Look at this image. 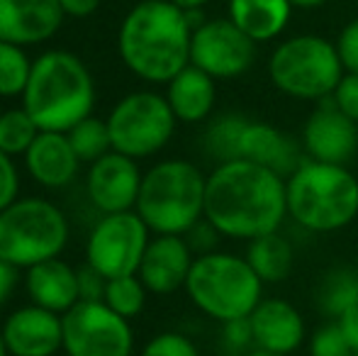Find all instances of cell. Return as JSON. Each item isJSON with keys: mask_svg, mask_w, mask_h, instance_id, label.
<instances>
[{"mask_svg": "<svg viewBox=\"0 0 358 356\" xmlns=\"http://www.w3.org/2000/svg\"><path fill=\"white\" fill-rule=\"evenodd\" d=\"M287 218L285 178L251 162L217 164L205 188V220L222 237L251 239L280 229Z\"/></svg>", "mask_w": 358, "mask_h": 356, "instance_id": "obj_1", "label": "cell"}, {"mask_svg": "<svg viewBox=\"0 0 358 356\" xmlns=\"http://www.w3.org/2000/svg\"><path fill=\"white\" fill-rule=\"evenodd\" d=\"M190 39L193 24L185 10L171 0H142L120 24L117 52L137 78L169 83L190 64Z\"/></svg>", "mask_w": 358, "mask_h": 356, "instance_id": "obj_2", "label": "cell"}, {"mask_svg": "<svg viewBox=\"0 0 358 356\" xmlns=\"http://www.w3.org/2000/svg\"><path fill=\"white\" fill-rule=\"evenodd\" d=\"M22 108L42 132H64L93 115L95 81L83 59L64 49H49L32 64Z\"/></svg>", "mask_w": 358, "mask_h": 356, "instance_id": "obj_3", "label": "cell"}, {"mask_svg": "<svg viewBox=\"0 0 358 356\" xmlns=\"http://www.w3.org/2000/svg\"><path fill=\"white\" fill-rule=\"evenodd\" d=\"M287 218L302 229L329 234L358 218V178L349 166L302 159L285 178Z\"/></svg>", "mask_w": 358, "mask_h": 356, "instance_id": "obj_4", "label": "cell"}, {"mask_svg": "<svg viewBox=\"0 0 358 356\" xmlns=\"http://www.w3.org/2000/svg\"><path fill=\"white\" fill-rule=\"evenodd\" d=\"M208 176L185 159H166L144 173L137 215L154 234H180L205 218Z\"/></svg>", "mask_w": 358, "mask_h": 356, "instance_id": "obj_5", "label": "cell"}, {"mask_svg": "<svg viewBox=\"0 0 358 356\" xmlns=\"http://www.w3.org/2000/svg\"><path fill=\"white\" fill-rule=\"evenodd\" d=\"M185 293L200 313L224 325L246 320L254 313L264 300V280L249 266L246 257L213 252L195 257Z\"/></svg>", "mask_w": 358, "mask_h": 356, "instance_id": "obj_6", "label": "cell"}, {"mask_svg": "<svg viewBox=\"0 0 358 356\" xmlns=\"http://www.w3.org/2000/svg\"><path fill=\"white\" fill-rule=\"evenodd\" d=\"M344 73L336 44L320 34L287 37L273 49L268 59L271 83L295 100L322 103L331 98Z\"/></svg>", "mask_w": 358, "mask_h": 356, "instance_id": "obj_7", "label": "cell"}, {"mask_svg": "<svg viewBox=\"0 0 358 356\" xmlns=\"http://www.w3.org/2000/svg\"><path fill=\"white\" fill-rule=\"evenodd\" d=\"M69 244V220L44 198H17L0 210V259L15 269H32L57 259Z\"/></svg>", "mask_w": 358, "mask_h": 356, "instance_id": "obj_8", "label": "cell"}, {"mask_svg": "<svg viewBox=\"0 0 358 356\" xmlns=\"http://www.w3.org/2000/svg\"><path fill=\"white\" fill-rule=\"evenodd\" d=\"M173 110L166 95L154 90H134L124 95L108 115L113 152L129 159H146L159 154L176 132Z\"/></svg>", "mask_w": 358, "mask_h": 356, "instance_id": "obj_9", "label": "cell"}, {"mask_svg": "<svg viewBox=\"0 0 358 356\" xmlns=\"http://www.w3.org/2000/svg\"><path fill=\"white\" fill-rule=\"evenodd\" d=\"M149 234L151 229L137 210L103 215L85 242V264L100 271L108 280L134 276L151 242Z\"/></svg>", "mask_w": 358, "mask_h": 356, "instance_id": "obj_10", "label": "cell"}, {"mask_svg": "<svg viewBox=\"0 0 358 356\" xmlns=\"http://www.w3.org/2000/svg\"><path fill=\"white\" fill-rule=\"evenodd\" d=\"M64 354L66 356H132L134 332L127 318L113 308L95 303H76L62 315Z\"/></svg>", "mask_w": 358, "mask_h": 356, "instance_id": "obj_11", "label": "cell"}, {"mask_svg": "<svg viewBox=\"0 0 358 356\" xmlns=\"http://www.w3.org/2000/svg\"><path fill=\"white\" fill-rule=\"evenodd\" d=\"M259 44L246 37L229 17L205 20L193 29L190 64L210 73L215 81L239 78L254 66Z\"/></svg>", "mask_w": 358, "mask_h": 356, "instance_id": "obj_12", "label": "cell"}, {"mask_svg": "<svg viewBox=\"0 0 358 356\" xmlns=\"http://www.w3.org/2000/svg\"><path fill=\"white\" fill-rule=\"evenodd\" d=\"M302 149L312 162L349 166L358 152V124L346 118L331 98L322 100L302 127Z\"/></svg>", "mask_w": 358, "mask_h": 356, "instance_id": "obj_13", "label": "cell"}, {"mask_svg": "<svg viewBox=\"0 0 358 356\" xmlns=\"http://www.w3.org/2000/svg\"><path fill=\"white\" fill-rule=\"evenodd\" d=\"M142 178L144 173L139 171L137 159L110 152L90 164L85 188H88L90 203L103 215L127 213V210L137 208Z\"/></svg>", "mask_w": 358, "mask_h": 356, "instance_id": "obj_14", "label": "cell"}, {"mask_svg": "<svg viewBox=\"0 0 358 356\" xmlns=\"http://www.w3.org/2000/svg\"><path fill=\"white\" fill-rule=\"evenodd\" d=\"M3 337L10 356H57L64 352L62 315L39 305H24L5 320Z\"/></svg>", "mask_w": 358, "mask_h": 356, "instance_id": "obj_15", "label": "cell"}, {"mask_svg": "<svg viewBox=\"0 0 358 356\" xmlns=\"http://www.w3.org/2000/svg\"><path fill=\"white\" fill-rule=\"evenodd\" d=\"M195 254L180 234H156L151 237L137 276L146 290L154 295H171L185 288V280L193 269Z\"/></svg>", "mask_w": 358, "mask_h": 356, "instance_id": "obj_16", "label": "cell"}, {"mask_svg": "<svg viewBox=\"0 0 358 356\" xmlns=\"http://www.w3.org/2000/svg\"><path fill=\"white\" fill-rule=\"evenodd\" d=\"M64 17L59 0H0V42L42 44L62 29Z\"/></svg>", "mask_w": 358, "mask_h": 356, "instance_id": "obj_17", "label": "cell"}, {"mask_svg": "<svg viewBox=\"0 0 358 356\" xmlns=\"http://www.w3.org/2000/svg\"><path fill=\"white\" fill-rule=\"evenodd\" d=\"M249 325L256 349H266V352L290 356L305 344L307 337L300 310L283 298L261 300L254 313L249 315Z\"/></svg>", "mask_w": 358, "mask_h": 356, "instance_id": "obj_18", "label": "cell"}, {"mask_svg": "<svg viewBox=\"0 0 358 356\" xmlns=\"http://www.w3.org/2000/svg\"><path fill=\"white\" fill-rule=\"evenodd\" d=\"M239 159L259 164L264 169H271V171H275L283 178L290 176L302 162L300 147H297V142L290 134L273 127V124L251 118H246L244 129H241Z\"/></svg>", "mask_w": 358, "mask_h": 356, "instance_id": "obj_19", "label": "cell"}, {"mask_svg": "<svg viewBox=\"0 0 358 356\" xmlns=\"http://www.w3.org/2000/svg\"><path fill=\"white\" fill-rule=\"evenodd\" d=\"M22 159L29 176L52 190L66 188L80 166V159L76 157L69 134L64 132H39Z\"/></svg>", "mask_w": 358, "mask_h": 356, "instance_id": "obj_20", "label": "cell"}, {"mask_svg": "<svg viewBox=\"0 0 358 356\" xmlns=\"http://www.w3.org/2000/svg\"><path fill=\"white\" fill-rule=\"evenodd\" d=\"M24 288H27V295H29V300H32V305L52 310V313H57V315L69 313L76 303H80L78 271H73L59 257L27 269Z\"/></svg>", "mask_w": 358, "mask_h": 356, "instance_id": "obj_21", "label": "cell"}, {"mask_svg": "<svg viewBox=\"0 0 358 356\" xmlns=\"http://www.w3.org/2000/svg\"><path fill=\"white\" fill-rule=\"evenodd\" d=\"M166 100L173 110L176 120L185 124L203 122L215 110L217 81L210 73L200 71L198 66L188 64L180 73H176L166 83Z\"/></svg>", "mask_w": 358, "mask_h": 356, "instance_id": "obj_22", "label": "cell"}, {"mask_svg": "<svg viewBox=\"0 0 358 356\" xmlns=\"http://www.w3.org/2000/svg\"><path fill=\"white\" fill-rule=\"evenodd\" d=\"M290 0H229L227 17L256 44L278 39L292 15Z\"/></svg>", "mask_w": 358, "mask_h": 356, "instance_id": "obj_23", "label": "cell"}, {"mask_svg": "<svg viewBox=\"0 0 358 356\" xmlns=\"http://www.w3.org/2000/svg\"><path fill=\"white\" fill-rule=\"evenodd\" d=\"M246 262L264 283H280L295 266V249L290 239L275 229V232L251 239L246 249Z\"/></svg>", "mask_w": 358, "mask_h": 356, "instance_id": "obj_24", "label": "cell"}, {"mask_svg": "<svg viewBox=\"0 0 358 356\" xmlns=\"http://www.w3.org/2000/svg\"><path fill=\"white\" fill-rule=\"evenodd\" d=\"M317 308L324 318L339 320L346 310L358 305V269L354 266H334L322 276L317 285Z\"/></svg>", "mask_w": 358, "mask_h": 356, "instance_id": "obj_25", "label": "cell"}, {"mask_svg": "<svg viewBox=\"0 0 358 356\" xmlns=\"http://www.w3.org/2000/svg\"><path fill=\"white\" fill-rule=\"evenodd\" d=\"M246 118L239 113H224L208 124L203 137V149L217 164L236 162L239 159V139Z\"/></svg>", "mask_w": 358, "mask_h": 356, "instance_id": "obj_26", "label": "cell"}, {"mask_svg": "<svg viewBox=\"0 0 358 356\" xmlns=\"http://www.w3.org/2000/svg\"><path fill=\"white\" fill-rule=\"evenodd\" d=\"M69 142H71L76 157L80 159V164L98 162L105 154L113 152V142H110V129L108 120H100L95 115L85 118L83 122H78L73 129H69Z\"/></svg>", "mask_w": 358, "mask_h": 356, "instance_id": "obj_27", "label": "cell"}, {"mask_svg": "<svg viewBox=\"0 0 358 356\" xmlns=\"http://www.w3.org/2000/svg\"><path fill=\"white\" fill-rule=\"evenodd\" d=\"M39 132L42 129L34 124L24 108L0 113V152H5L8 157H24Z\"/></svg>", "mask_w": 358, "mask_h": 356, "instance_id": "obj_28", "label": "cell"}, {"mask_svg": "<svg viewBox=\"0 0 358 356\" xmlns=\"http://www.w3.org/2000/svg\"><path fill=\"white\" fill-rule=\"evenodd\" d=\"M32 64L24 47L0 42V98H15L24 93Z\"/></svg>", "mask_w": 358, "mask_h": 356, "instance_id": "obj_29", "label": "cell"}, {"mask_svg": "<svg viewBox=\"0 0 358 356\" xmlns=\"http://www.w3.org/2000/svg\"><path fill=\"white\" fill-rule=\"evenodd\" d=\"M146 285L142 283L137 273L134 276H120V278H110L108 288H105V298L103 303L108 308H113L117 315L127 320H134L146 305Z\"/></svg>", "mask_w": 358, "mask_h": 356, "instance_id": "obj_30", "label": "cell"}, {"mask_svg": "<svg viewBox=\"0 0 358 356\" xmlns=\"http://www.w3.org/2000/svg\"><path fill=\"white\" fill-rule=\"evenodd\" d=\"M346 334L341 332L339 322L329 320L310 334V356H354Z\"/></svg>", "mask_w": 358, "mask_h": 356, "instance_id": "obj_31", "label": "cell"}, {"mask_svg": "<svg viewBox=\"0 0 358 356\" xmlns=\"http://www.w3.org/2000/svg\"><path fill=\"white\" fill-rule=\"evenodd\" d=\"M139 356H200L190 337L180 332H161L144 344Z\"/></svg>", "mask_w": 358, "mask_h": 356, "instance_id": "obj_32", "label": "cell"}, {"mask_svg": "<svg viewBox=\"0 0 358 356\" xmlns=\"http://www.w3.org/2000/svg\"><path fill=\"white\" fill-rule=\"evenodd\" d=\"M220 344H222V349H224V354H229V356H244V354H249L251 349H256L249 318L222 325Z\"/></svg>", "mask_w": 358, "mask_h": 356, "instance_id": "obj_33", "label": "cell"}, {"mask_svg": "<svg viewBox=\"0 0 358 356\" xmlns=\"http://www.w3.org/2000/svg\"><path fill=\"white\" fill-rule=\"evenodd\" d=\"M336 52L344 64L346 73H358V17L344 24V29L336 37Z\"/></svg>", "mask_w": 358, "mask_h": 356, "instance_id": "obj_34", "label": "cell"}, {"mask_svg": "<svg viewBox=\"0 0 358 356\" xmlns=\"http://www.w3.org/2000/svg\"><path fill=\"white\" fill-rule=\"evenodd\" d=\"M183 237H185V242H188V247L193 249L195 257H203V254L217 252V244H220L222 234L217 232L213 222H208V220L203 218L195 227H190Z\"/></svg>", "mask_w": 358, "mask_h": 356, "instance_id": "obj_35", "label": "cell"}, {"mask_svg": "<svg viewBox=\"0 0 358 356\" xmlns=\"http://www.w3.org/2000/svg\"><path fill=\"white\" fill-rule=\"evenodd\" d=\"M331 103L358 124V73H344L339 86L331 93Z\"/></svg>", "mask_w": 358, "mask_h": 356, "instance_id": "obj_36", "label": "cell"}, {"mask_svg": "<svg viewBox=\"0 0 358 356\" xmlns=\"http://www.w3.org/2000/svg\"><path fill=\"white\" fill-rule=\"evenodd\" d=\"M20 193V173L15 166L13 157L0 152V210L13 205Z\"/></svg>", "mask_w": 358, "mask_h": 356, "instance_id": "obj_37", "label": "cell"}, {"mask_svg": "<svg viewBox=\"0 0 358 356\" xmlns=\"http://www.w3.org/2000/svg\"><path fill=\"white\" fill-rule=\"evenodd\" d=\"M105 288H108V278L100 271L85 264L83 269H78V295L85 303H95V300L105 298Z\"/></svg>", "mask_w": 358, "mask_h": 356, "instance_id": "obj_38", "label": "cell"}, {"mask_svg": "<svg viewBox=\"0 0 358 356\" xmlns=\"http://www.w3.org/2000/svg\"><path fill=\"white\" fill-rule=\"evenodd\" d=\"M103 0H59L66 17H88L100 8Z\"/></svg>", "mask_w": 358, "mask_h": 356, "instance_id": "obj_39", "label": "cell"}, {"mask_svg": "<svg viewBox=\"0 0 358 356\" xmlns=\"http://www.w3.org/2000/svg\"><path fill=\"white\" fill-rule=\"evenodd\" d=\"M15 285H17V269L5 259H0V305L8 303Z\"/></svg>", "mask_w": 358, "mask_h": 356, "instance_id": "obj_40", "label": "cell"}, {"mask_svg": "<svg viewBox=\"0 0 358 356\" xmlns=\"http://www.w3.org/2000/svg\"><path fill=\"white\" fill-rule=\"evenodd\" d=\"M336 322H339L341 332H344L346 339H349L351 349L358 352V305H356V308H351V310H346V313L341 315Z\"/></svg>", "mask_w": 358, "mask_h": 356, "instance_id": "obj_41", "label": "cell"}, {"mask_svg": "<svg viewBox=\"0 0 358 356\" xmlns=\"http://www.w3.org/2000/svg\"><path fill=\"white\" fill-rule=\"evenodd\" d=\"M171 3L178 5V8L185 10V13H190V10H203L210 0H171Z\"/></svg>", "mask_w": 358, "mask_h": 356, "instance_id": "obj_42", "label": "cell"}, {"mask_svg": "<svg viewBox=\"0 0 358 356\" xmlns=\"http://www.w3.org/2000/svg\"><path fill=\"white\" fill-rule=\"evenodd\" d=\"M327 3H329V0H290V5L297 10H317Z\"/></svg>", "mask_w": 358, "mask_h": 356, "instance_id": "obj_43", "label": "cell"}, {"mask_svg": "<svg viewBox=\"0 0 358 356\" xmlns=\"http://www.w3.org/2000/svg\"><path fill=\"white\" fill-rule=\"evenodd\" d=\"M244 356H287V354H275V352H266V349H251L249 354Z\"/></svg>", "mask_w": 358, "mask_h": 356, "instance_id": "obj_44", "label": "cell"}, {"mask_svg": "<svg viewBox=\"0 0 358 356\" xmlns=\"http://www.w3.org/2000/svg\"><path fill=\"white\" fill-rule=\"evenodd\" d=\"M0 356H10L8 344H5V337H3V327H0Z\"/></svg>", "mask_w": 358, "mask_h": 356, "instance_id": "obj_45", "label": "cell"}, {"mask_svg": "<svg viewBox=\"0 0 358 356\" xmlns=\"http://www.w3.org/2000/svg\"><path fill=\"white\" fill-rule=\"evenodd\" d=\"M354 356H358V352H356V354H354Z\"/></svg>", "mask_w": 358, "mask_h": 356, "instance_id": "obj_46", "label": "cell"}, {"mask_svg": "<svg viewBox=\"0 0 358 356\" xmlns=\"http://www.w3.org/2000/svg\"><path fill=\"white\" fill-rule=\"evenodd\" d=\"M0 113H3V110H0Z\"/></svg>", "mask_w": 358, "mask_h": 356, "instance_id": "obj_47", "label": "cell"}]
</instances>
